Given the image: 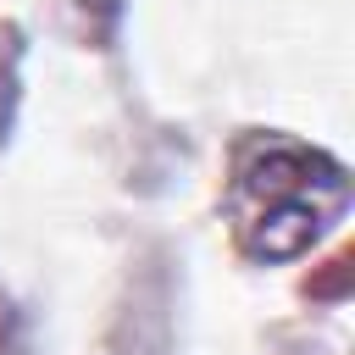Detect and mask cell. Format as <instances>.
Listing matches in <instances>:
<instances>
[{"label": "cell", "instance_id": "cell-1", "mask_svg": "<svg viewBox=\"0 0 355 355\" xmlns=\"http://www.w3.org/2000/svg\"><path fill=\"white\" fill-rule=\"evenodd\" d=\"M338 211H344V172L305 150L261 155L239 183V222L261 255L300 250Z\"/></svg>", "mask_w": 355, "mask_h": 355}]
</instances>
